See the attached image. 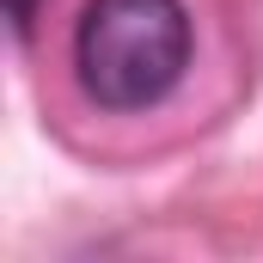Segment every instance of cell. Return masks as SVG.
Here are the masks:
<instances>
[{
	"instance_id": "6da1fadb",
	"label": "cell",
	"mask_w": 263,
	"mask_h": 263,
	"mask_svg": "<svg viewBox=\"0 0 263 263\" xmlns=\"http://www.w3.org/2000/svg\"><path fill=\"white\" fill-rule=\"evenodd\" d=\"M190 67V12L184 0H86L73 25L80 92L104 110L159 104Z\"/></svg>"
}]
</instances>
